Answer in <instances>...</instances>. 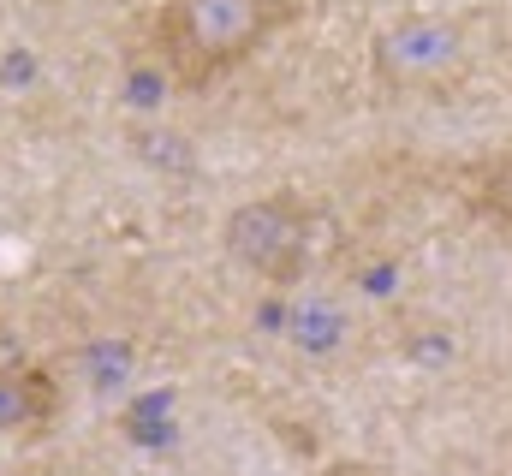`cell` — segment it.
I'll use <instances>...</instances> for the list:
<instances>
[{
    "instance_id": "obj_5",
    "label": "cell",
    "mask_w": 512,
    "mask_h": 476,
    "mask_svg": "<svg viewBox=\"0 0 512 476\" xmlns=\"http://www.w3.org/2000/svg\"><path fill=\"white\" fill-rule=\"evenodd\" d=\"M274 328H280L286 346H298L304 357H334L340 346H346V334H352L334 298H298V292L286 298V310H280Z\"/></svg>"
},
{
    "instance_id": "obj_4",
    "label": "cell",
    "mask_w": 512,
    "mask_h": 476,
    "mask_svg": "<svg viewBox=\"0 0 512 476\" xmlns=\"http://www.w3.org/2000/svg\"><path fill=\"white\" fill-rule=\"evenodd\" d=\"M60 417V381L42 363L0 369V435H42Z\"/></svg>"
},
{
    "instance_id": "obj_6",
    "label": "cell",
    "mask_w": 512,
    "mask_h": 476,
    "mask_svg": "<svg viewBox=\"0 0 512 476\" xmlns=\"http://www.w3.org/2000/svg\"><path fill=\"white\" fill-rule=\"evenodd\" d=\"M471 197H477V209H483L501 233H512V149L477 167V191H471Z\"/></svg>"
},
{
    "instance_id": "obj_1",
    "label": "cell",
    "mask_w": 512,
    "mask_h": 476,
    "mask_svg": "<svg viewBox=\"0 0 512 476\" xmlns=\"http://www.w3.org/2000/svg\"><path fill=\"white\" fill-rule=\"evenodd\" d=\"M298 18L292 0H161L155 6V60L173 90L197 96L251 66L274 30Z\"/></svg>"
},
{
    "instance_id": "obj_2",
    "label": "cell",
    "mask_w": 512,
    "mask_h": 476,
    "mask_svg": "<svg viewBox=\"0 0 512 476\" xmlns=\"http://www.w3.org/2000/svg\"><path fill=\"white\" fill-rule=\"evenodd\" d=\"M465 60H471L465 30L435 12L393 18L370 36V78L387 96H435L465 78Z\"/></svg>"
},
{
    "instance_id": "obj_3",
    "label": "cell",
    "mask_w": 512,
    "mask_h": 476,
    "mask_svg": "<svg viewBox=\"0 0 512 476\" xmlns=\"http://www.w3.org/2000/svg\"><path fill=\"white\" fill-rule=\"evenodd\" d=\"M221 244L227 256L256 274L262 286L274 292H292L304 280V262H310V209L292 197V191H268V197H251L227 215L221 227Z\"/></svg>"
},
{
    "instance_id": "obj_8",
    "label": "cell",
    "mask_w": 512,
    "mask_h": 476,
    "mask_svg": "<svg viewBox=\"0 0 512 476\" xmlns=\"http://www.w3.org/2000/svg\"><path fill=\"white\" fill-rule=\"evenodd\" d=\"M167 90H173V78L161 72V60L149 54L143 66H131V78H126V96L137 102V108H161L167 102Z\"/></svg>"
},
{
    "instance_id": "obj_7",
    "label": "cell",
    "mask_w": 512,
    "mask_h": 476,
    "mask_svg": "<svg viewBox=\"0 0 512 476\" xmlns=\"http://www.w3.org/2000/svg\"><path fill=\"white\" fill-rule=\"evenodd\" d=\"M126 375H131V346H126V340H120V346H114V340H102V346H90V352H84V381H90V387H102V393H108V387H120Z\"/></svg>"
}]
</instances>
